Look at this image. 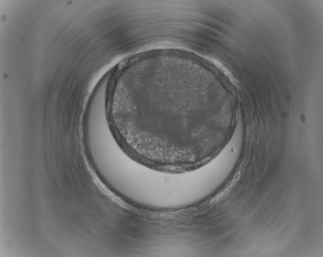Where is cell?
<instances>
[{
	"instance_id": "6da1fadb",
	"label": "cell",
	"mask_w": 323,
	"mask_h": 257,
	"mask_svg": "<svg viewBox=\"0 0 323 257\" xmlns=\"http://www.w3.org/2000/svg\"><path fill=\"white\" fill-rule=\"evenodd\" d=\"M179 67L129 62L118 72L108 97L117 137L132 153L152 163L197 164L230 137L227 116L207 112L198 80Z\"/></svg>"
}]
</instances>
